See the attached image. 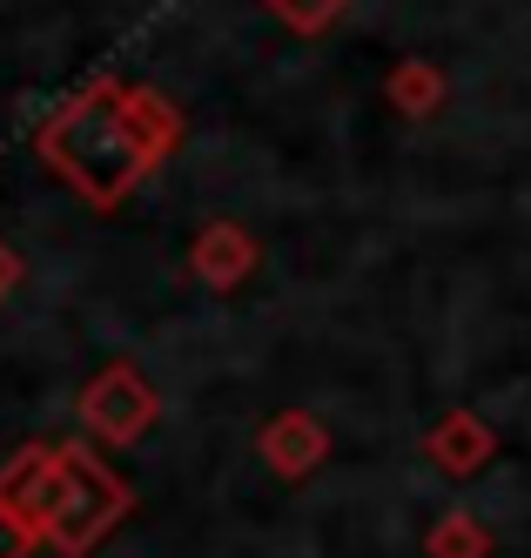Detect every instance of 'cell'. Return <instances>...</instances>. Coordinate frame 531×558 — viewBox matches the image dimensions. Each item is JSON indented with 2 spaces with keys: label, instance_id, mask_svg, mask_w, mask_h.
Returning <instances> with one entry per match:
<instances>
[{
  "label": "cell",
  "instance_id": "5b68a950",
  "mask_svg": "<svg viewBox=\"0 0 531 558\" xmlns=\"http://www.w3.org/2000/svg\"><path fill=\"white\" fill-rule=\"evenodd\" d=\"M189 269H195V283H209V290H236L242 276L256 269V235L242 222H209L189 243Z\"/></svg>",
  "mask_w": 531,
  "mask_h": 558
},
{
  "label": "cell",
  "instance_id": "7c38bea8",
  "mask_svg": "<svg viewBox=\"0 0 531 558\" xmlns=\"http://www.w3.org/2000/svg\"><path fill=\"white\" fill-rule=\"evenodd\" d=\"M14 283H21V256H14L8 243H0V296H8Z\"/></svg>",
  "mask_w": 531,
  "mask_h": 558
},
{
  "label": "cell",
  "instance_id": "ba28073f",
  "mask_svg": "<svg viewBox=\"0 0 531 558\" xmlns=\"http://www.w3.org/2000/svg\"><path fill=\"white\" fill-rule=\"evenodd\" d=\"M437 101H444V74L431 61H403L390 74V108L397 114H437Z\"/></svg>",
  "mask_w": 531,
  "mask_h": 558
},
{
  "label": "cell",
  "instance_id": "6da1fadb",
  "mask_svg": "<svg viewBox=\"0 0 531 558\" xmlns=\"http://www.w3.org/2000/svg\"><path fill=\"white\" fill-rule=\"evenodd\" d=\"M182 142L176 108L155 88H121V82H88L74 101H61L34 129V148L81 203L114 209L142 189V175Z\"/></svg>",
  "mask_w": 531,
  "mask_h": 558
},
{
  "label": "cell",
  "instance_id": "8fae6325",
  "mask_svg": "<svg viewBox=\"0 0 531 558\" xmlns=\"http://www.w3.org/2000/svg\"><path fill=\"white\" fill-rule=\"evenodd\" d=\"M34 538H40V525L27 511H14V505H0V558H27L34 551Z\"/></svg>",
  "mask_w": 531,
  "mask_h": 558
},
{
  "label": "cell",
  "instance_id": "30bf717a",
  "mask_svg": "<svg viewBox=\"0 0 531 558\" xmlns=\"http://www.w3.org/2000/svg\"><path fill=\"white\" fill-rule=\"evenodd\" d=\"M263 8L290 27V34H323V27H337L350 0H263Z\"/></svg>",
  "mask_w": 531,
  "mask_h": 558
},
{
  "label": "cell",
  "instance_id": "7a4b0ae2",
  "mask_svg": "<svg viewBox=\"0 0 531 558\" xmlns=\"http://www.w3.org/2000/svg\"><path fill=\"white\" fill-rule=\"evenodd\" d=\"M129 505H135L129 477H114L88 445H61L55 477H48V492L34 505V525L61 558H88L121 518H129Z\"/></svg>",
  "mask_w": 531,
  "mask_h": 558
},
{
  "label": "cell",
  "instance_id": "277c9868",
  "mask_svg": "<svg viewBox=\"0 0 531 558\" xmlns=\"http://www.w3.org/2000/svg\"><path fill=\"white\" fill-rule=\"evenodd\" d=\"M256 445H263V464L276 477H310L323 458H330V430H323L310 411H276Z\"/></svg>",
  "mask_w": 531,
  "mask_h": 558
},
{
  "label": "cell",
  "instance_id": "52a82bcc",
  "mask_svg": "<svg viewBox=\"0 0 531 558\" xmlns=\"http://www.w3.org/2000/svg\"><path fill=\"white\" fill-rule=\"evenodd\" d=\"M55 458H61V445H27L14 464H0V505H14V511L34 518L40 492H48V477H55Z\"/></svg>",
  "mask_w": 531,
  "mask_h": 558
},
{
  "label": "cell",
  "instance_id": "8992f818",
  "mask_svg": "<svg viewBox=\"0 0 531 558\" xmlns=\"http://www.w3.org/2000/svg\"><path fill=\"white\" fill-rule=\"evenodd\" d=\"M424 451H431V464H437V471L471 477V471L492 464L498 437H492V424H484L478 411H444V417L431 424V437H424Z\"/></svg>",
  "mask_w": 531,
  "mask_h": 558
},
{
  "label": "cell",
  "instance_id": "9c48e42d",
  "mask_svg": "<svg viewBox=\"0 0 531 558\" xmlns=\"http://www.w3.org/2000/svg\"><path fill=\"white\" fill-rule=\"evenodd\" d=\"M424 551L431 558H484L492 551V532H484L471 511H451V518H437V525L424 532Z\"/></svg>",
  "mask_w": 531,
  "mask_h": 558
},
{
  "label": "cell",
  "instance_id": "3957f363",
  "mask_svg": "<svg viewBox=\"0 0 531 558\" xmlns=\"http://www.w3.org/2000/svg\"><path fill=\"white\" fill-rule=\"evenodd\" d=\"M155 411H161V397L148 390V377L135 364H108L81 390V430H88L95 445H135L155 424Z\"/></svg>",
  "mask_w": 531,
  "mask_h": 558
}]
</instances>
